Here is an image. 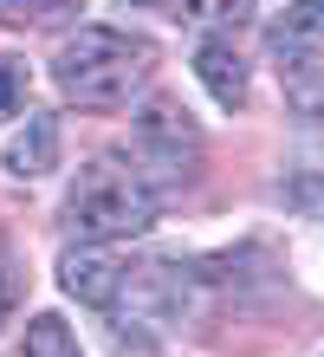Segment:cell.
Instances as JSON below:
<instances>
[{
	"label": "cell",
	"mask_w": 324,
	"mask_h": 357,
	"mask_svg": "<svg viewBox=\"0 0 324 357\" xmlns=\"http://www.w3.org/2000/svg\"><path fill=\"white\" fill-rule=\"evenodd\" d=\"M149 72H156L149 39H130L117 26H78L52 59V85L78 111H123L149 85Z\"/></svg>",
	"instance_id": "cell-1"
},
{
	"label": "cell",
	"mask_w": 324,
	"mask_h": 357,
	"mask_svg": "<svg viewBox=\"0 0 324 357\" xmlns=\"http://www.w3.org/2000/svg\"><path fill=\"white\" fill-rule=\"evenodd\" d=\"M156 208H162V195L130 162L98 156V162L78 169L72 195H65V227L78 234V247H117V241L149 234L156 227Z\"/></svg>",
	"instance_id": "cell-2"
},
{
	"label": "cell",
	"mask_w": 324,
	"mask_h": 357,
	"mask_svg": "<svg viewBox=\"0 0 324 357\" xmlns=\"http://www.w3.org/2000/svg\"><path fill=\"white\" fill-rule=\"evenodd\" d=\"M130 169H137L149 188L156 182H169V188L194 182V169H201V130L188 123L182 104H169V98L143 104L137 130H130Z\"/></svg>",
	"instance_id": "cell-3"
},
{
	"label": "cell",
	"mask_w": 324,
	"mask_h": 357,
	"mask_svg": "<svg viewBox=\"0 0 324 357\" xmlns=\"http://www.w3.org/2000/svg\"><path fill=\"white\" fill-rule=\"evenodd\" d=\"M188 312V273L169 260H123V280L111 292V319L117 325H169Z\"/></svg>",
	"instance_id": "cell-4"
},
{
	"label": "cell",
	"mask_w": 324,
	"mask_h": 357,
	"mask_svg": "<svg viewBox=\"0 0 324 357\" xmlns=\"http://www.w3.org/2000/svg\"><path fill=\"white\" fill-rule=\"evenodd\" d=\"M59 280H65L72 299L111 312V292H117V280H123V254H111V247H72V254L59 260Z\"/></svg>",
	"instance_id": "cell-5"
},
{
	"label": "cell",
	"mask_w": 324,
	"mask_h": 357,
	"mask_svg": "<svg viewBox=\"0 0 324 357\" xmlns=\"http://www.w3.org/2000/svg\"><path fill=\"white\" fill-rule=\"evenodd\" d=\"M194 72H201V85L214 91L221 111H240V104H247V59L233 52V39H201Z\"/></svg>",
	"instance_id": "cell-6"
},
{
	"label": "cell",
	"mask_w": 324,
	"mask_h": 357,
	"mask_svg": "<svg viewBox=\"0 0 324 357\" xmlns=\"http://www.w3.org/2000/svg\"><path fill=\"white\" fill-rule=\"evenodd\" d=\"M7 169L13 176H46V169H59V117H26V130L7 143Z\"/></svg>",
	"instance_id": "cell-7"
},
{
	"label": "cell",
	"mask_w": 324,
	"mask_h": 357,
	"mask_svg": "<svg viewBox=\"0 0 324 357\" xmlns=\"http://www.w3.org/2000/svg\"><path fill=\"white\" fill-rule=\"evenodd\" d=\"M324 46V0H286L272 20V52H318Z\"/></svg>",
	"instance_id": "cell-8"
},
{
	"label": "cell",
	"mask_w": 324,
	"mask_h": 357,
	"mask_svg": "<svg viewBox=\"0 0 324 357\" xmlns=\"http://www.w3.org/2000/svg\"><path fill=\"white\" fill-rule=\"evenodd\" d=\"M279 85L305 117L324 111V52H279Z\"/></svg>",
	"instance_id": "cell-9"
},
{
	"label": "cell",
	"mask_w": 324,
	"mask_h": 357,
	"mask_svg": "<svg viewBox=\"0 0 324 357\" xmlns=\"http://www.w3.org/2000/svg\"><path fill=\"white\" fill-rule=\"evenodd\" d=\"M78 13H84V0H0V26H26V33L72 26Z\"/></svg>",
	"instance_id": "cell-10"
},
{
	"label": "cell",
	"mask_w": 324,
	"mask_h": 357,
	"mask_svg": "<svg viewBox=\"0 0 324 357\" xmlns=\"http://www.w3.org/2000/svg\"><path fill=\"white\" fill-rule=\"evenodd\" d=\"M176 7V20H188V26H247L253 20V0H169Z\"/></svg>",
	"instance_id": "cell-11"
},
{
	"label": "cell",
	"mask_w": 324,
	"mask_h": 357,
	"mask_svg": "<svg viewBox=\"0 0 324 357\" xmlns=\"http://www.w3.org/2000/svg\"><path fill=\"white\" fill-rule=\"evenodd\" d=\"M20 357H78V338H72V325L52 319V312H39V319L26 325V351Z\"/></svg>",
	"instance_id": "cell-12"
},
{
	"label": "cell",
	"mask_w": 324,
	"mask_h": 357,
	"mask_svg": "<svg viewBox=\"0 0 324 357\" xmlns=\"http://www.w3.org/2000/svg\"><path fill=\"white\" fill-rule=\"evenodd\" d=\"M20 98H26V72H20L13 59H0V117H13Z\"/></svg>",
	"instance_id": "cell-13"
},
{
	"label": "cell",
	"mask_w": 324,
	"mask_h": 357,
	"mask_svg": "<svg viewBox=\"0 0 324 357\" xmlns=\"http://www.w3.org/2000/svg\"><path fill=\"white\" fill-rule=\"evenodd\" d=\"M7 312H13V280L0 273V325H7Z\"/></svg>",
	"instance_id": "cell-14"
}]
</instances>
